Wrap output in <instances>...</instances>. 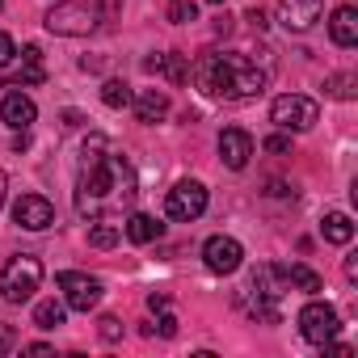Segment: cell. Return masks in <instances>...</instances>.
<instances>
[{
    "label": "cell",
    "instance_id": "6da1fadb",
    "mask_svg": "<svg viewBox=\"0 0 358 358\" xmlns=\"http://www.w3.org/2000/svg\"><path fill=\"white\" fill-rule=\"evenodd\" d=\"M139 194V177L122 152H110L106 135H89L80 152V177H76V211L85 220L114 215L131 207Z\"/></svg>",
    "mask_w": 358,
    "mask_h": 358
},
{
    "label": "cell",
    "instance_id": "7a4b0ae2",
    "mask_svg": "<svg viewBox=\"0 0 358 358\" xmlns=\"http://www.w3.org/2000/svg\"><path fill=\"white\" fill-rule=\"evenodd\" d=\"M190 76L199 80V89L207 97H224V101H245V97H257L270 80V68H257L249 55L241 51H207Z\"/></svg>",
    "mask_w": 358,
    "mask_h": 358
},
{
    "label": "cell",
    "instance_id": "3957f363",
    "mask_svg": "<svg viewBox=\"0 0 358 358\" xmlns=\"http://www.w3.org/2000/svg\"><path fill=\"white\" fill-rule=\"evenodd\" d=\"M43 22H47L51 34H64V38L93 34L97 22H101V0H64V5H51L47 9Z\"/></svg>",
    "mask_w": 358,
    "mask_h": 358
},
{
    "label": "cell",
    "instance_id": "277c9868",
    "mask_svg": "<svg viewBox=\"0 0 358 358\" xmlns=\"http://www.w3.org/2000/svg\"><path fill=\"white\" fill-rule=\"evenodd\" d=\"M43 287V262L22 253V257H9L5 270H0V291H5L9 303H26L34 299V291Z\"/></svg>",
    "mask_w": 358,
    "mask_h": 358
},
{
    "label": "cell",
    "instance_id": "5b68a950",
    "mask_svg": "<svg viewBox=\"0 0 358 358\" xmlns=\"http://www.w3.org/2000/svg\"><path fill=\"white\" fill-rule=\"evenodd\" d=\"M270 118H274L282 131H312V127H316V118H320V106H316L312 97L282 93V97H274Z\"/></svg>",
    "mask_w": 358,
    "mask_h": 358
},
{
    "label": "cell",
    "instance_id": "8992f818",
    "mask_svg": "<svg viewBox=\"0 0 358 358\" xmlns=\"http://www.w3.org/2000/svg\"><path fill=\"white\" fill-rule=\"evenodd\" d=\"M337 329H341V320H337V308H333V303L312 299V303L299 308V333H303V341L329 345V341L337 337Z\"/></svg>",
    "mask_w": 358,
    "mask_h": 358
},
{
    "label": "cell",
    "instance_id": "52a82bcc",
    "mask_svg": "<svg viewBox=\"0 0 358 358\" xmlns=\"http://www.w3.org/2000/svg\"><path fill=\"white\" fill-rule=\"evenodd\" d=\"M203 211H207V186H203V182H177V186L164 194V215H169V220L190 224V220H199Z\"/></svg>",
    "mask_w": 358,
    "mask_h": 358
},
{
    "label": "cell",
    "instance_id": "ba28073f",
    "mask_svg": "<svg viewBox=\"0 0 358 358\" xmlns=\"http://www.w3.org/2000/svg\"><path fill=\"white\" fill-rule=\"evenodd\" d=\"M55 282H59V291H64V303H68V308H76V312H89V308H97V303H101V282H97V278H89V274L64 270Z\"/></svg>",
    "mask_w": 358,
    "mask_h": 358
},
{
    "label": "cell",
    "instance_id": "9c48e42d",
    "mask_svg": "<svg viewBox=\"0 0 358 358\" xmlns=\"http://www.w3.org/2000/svg\"><path fill=\"white\" fill-rule=\"evenodd\" d=\"M203 262H207L211 274H236L241 262H245V249H241V241H232V236H211V241L203 245Z\"/></svg>",
    "mask_w": 358,
    "mask_h": 358
},
{
    "label": "cell",
    "instance_id": "30bf717a",
    "mask_svg": "<svg viewBox=\"0 0 358 358\" xmlns=\"http://www.w3.org/2000/svg\"><path fill=\"white\" fill-rule=\"evenodd\" d=\"M13 220H17V228H26V232H43V228L55 224V207H51L43 194H22V199L13 203Z\"/></svg>",
    "mask_w": 358,
    "mask_h": 358
},
{
    "label": "cell",
    "instance_id": "8fae6325",
    "mask_svg": "<svg viewBox=\"0 0 358 358\" xmlns=\"http://www.w3.org/2000/svg\"><path fill=\"white\" fill-rule=\"evenodd\" d=\"M320 9H324V0H278V22L282 30L303 34L320 22Z\"/></svg>",
    "mask_w": 358,
    "mask_h": 358
},
{
    "label": "cell",
    "instance_id": "7c38bea8",
    "mask_svg": "<svg viewBox=\"0 0 358 358\" xmlns=\"http://www.w3.org/2000/svg\"><path fill=\"white\" fill-rule=\"evenodd\" d=\"M220 156H224L228 169H245L249 156H253V135H249L245 127H228V131L220 135Z\"/></svg>",
    "mask_w": 358,
    "mask_h": 358
},
{
    "label": "cell",
    "instance_id": "4fadbf2b",
    "mask_svg": "<svg viewBox=\"0 0 358 358\" xmlns=\"http://www.w3.org/2000/svg\"><path fill=\"white\" fill-rule=\"evenodd\" d=\"M0 118H5L13 131H30V122L38 118V106H34L26 93H9L5 106H0Z\"/></svg>",
    "mask_w": 358,
    "mask_h": 358
},
{
    "label": "cell",
    "instance_id": "5bb4252c",
    "mask_svg": "<svg viewBox=\"0 0 358 358\" xmlns=\"http://www.w3.org/2000/svg\"><path fill=\"white\" fill-rule=\"evenodd\" d=\"M143 68L169 76V85H186V80H190V59H186V55H177V51H169V55H152V59H143Z\"/></svg>",
    "mask_w": 358,
    "mask_h": 358
},
{
    "label": "cell",
    "instance_id": "9a60e30c",
    "mask_svg": "<svg viewBox=\"0 0 358 358\" xmlns=\"http://www.w3.org/2000/svg\"><path fill=\"white\" fill-rule=\"evenodd\" d=\"M329 34H333V43H337V47H354V43H358V13H354V5L333 9Z\"/></svg>",
    "mask_w": 358,
    "mask_h": 358
},
{
    "label": "cell",
    "instance_id": "2e32d148",
    "mask_svg": "<svg viewBox=\"0 0 358 358\" xmlns=\"http://www.w3.org/2000/svg\"><path fill=\"white\" fill-rule=\"evenodd\" d=\"M131 106H135L139 122H160L169 114V93L164 89H143L139 97H131Z\"/></svg>",
    "mask_w": 358,
    "mask_h": 358
},
{
    "label": "cell",
    "instance_id": "e0dca14e",
    "mask_svg": "<svg viewBox=\"0 0 358 358\" xmlns=\"http://www.w3.org/2000/svg\"><path fill=\"white\" fill-rule=\"evenodd\" d=\"M43 80H47V68H43V47H38V43H30V47L22 51V72H17V80H13V85L22 89V85H43Z\"/></svg>",
    "mask_w": 358,
    "mask_h": 358
},
{
    "label": "cell",
    "instance_id": "ac0fdd59",
    "mask_svg": "<svg viewBox=\"0 0 358 358\" xmlns=\"http://www.w3.org/2000/svg\"><path fill=\"white\" fill-rule=\"evenodd\" d=\"M278 270V278H282V287H299V291H320V274L312 270V266H299V262H291V266H274Z\"/></svg>",
    "mask_w": 358,
    "mask_h": 358
},
{
    "label": "cell",
    "instance_id": "d6986e66",
    "mask_svg": "<svg viewBox=\"0 0 358 358\" xmlns=\"http://www.w3.org/2000/svg\"><path fill=\"white\" fill-rule=\"evenodd\" d=\"M122 232H127V241H131V245H152V241H160V236H164V224H156L152 215H131Z\"/></svg>",
    "mask_w": 358,
    "mask_h": 358
},
{
    "label": "cell",
    "instance_id": "ffe728a7",
    "mask_svg": "<svg viewBox=\"0 0 358 358\" xmlns=\"http://www.w3.org/2000/svg\"><path fill=\"white\" fill-rule=\"evenodd\" d=\"M320 232H324L329 245H350V241H354V224H350V215H341V211H329V215L320 220Z\"/></svg>",
    "mask_w": 358,
    "mask_h": 358
},
{
    "label": "cell",
    "instance_id": "44dd1931",
    "mask_svg": "<svg viewBox=\"0 0 358 358\" xmlns=\"http://www.w3.org/2000/svg\"><path fill=\"white\" fill-rule=\"evenodd\" d=\"M131 97H135V93H131L127 80H106V85H101V101H106L110 110H127Z\"/></svg>",
    "mask_w": 358,
    "mask_h": 358
},
{
    "label": "cell",
    "instance_id": "7402d4cb",
    "mask_svg": "<svg viewBox=\"0 0 358 358\" xmlns=\"http://www.w3.org/2000/svg\"><path fill=\"white\" fill-rule=\"evenodd\" d=\"M324 89H329V97L350 101V97H354V89H358V76H354V72H337V76H329V80H324Z\"/></svg>",
    "mask_w": 358,
    "mask_h": 358
},
{
    "label": "cell",
    "instance_id": "603a6c76",
    "mask_svg": "<svg viewBox=\"0 0 358 358\" xmlns=\"http://www.w3.org/2000/svg\"><path fill=\"white\" fill-rule=\"evenodd\" d=\"M118 241H122V228L118 224H93L89 228V245L93 249H114Z\"/></svg>",
    "mask_w": 358,
    "mask_h": 358
},
{
    "label": "cell",
    "instance_id": "cb8c5ba5",
    "mask_svg": "<svg viewBox=\"0 0 358 358\" xmlns=\"http://www.w3.org/2000/svg\"><path fill=\"white\" fill-rule=\"evenodd\" d=\"M34 324H38V329H59V324H64V303L43 299V303L34 308Z\"/></svg>",
    "mask_w": 358,
    "mask_h": 358
},
{
    "label": "cell",
    "instance_id": "d4e9b609",
    "mask_svg": "<svg viewBox=\"0 0 358 358\" xmlns=\"http://www.w3.org/2000/svg\"><path fill=\"white\" fill-rule=\"evenodd\" d=\"M164 17H169L173 26H186V22H194V17H199V9H194V0H169Z\"/></svg>",
    "mask_w": 358,
    "mask_h": 358
},
{
    "label": "cell",
    "instance_id": "484cf974",
    "mask_svg": "<svg viewBox=\"0 0 358 358\" xmlns=\"http://www.w3.org/2000/svg\"><path fill=\"white\" fill-rule=\"evenodd\" d=\"M262 148H266L270 156H287V152H291V135H282V131H278V135H270Z\"/></svg>",
    "mask_w": 358,
    "mask_h": 358
},
{
    "label": "cell",
    "instance_id": "4316f807",
    "mask_svg": "<svg viewBox=\"0 0 358 358\" xmlns=\"http://www.w3.org/2000/svg\"><path fill=\"white\" fill-rule=\"evenodd\" d=\"M13 55H17V47H13V38L0 30V68H9L13 64Z\"/></svg>",
    "mask_w": 358,
    "mask_h": 358
},
{
    "label": "cell",
    "instance_id": "83f0119b",
    "mask_svg": "<svg viewBox=\"0 0 358 358\" xmlns=\"http://www.w3.org/2000/svg\"><path fill=\"white\" fill-rule=\"evenodd\" d=\"M101 337H106V341H118V337H122L118 316H101Z\"/></svg>",
    "mask_w": 358,
    "mask_h": 358
},
{
    "label": "cell",
    "instance_id": "f1b7e54d",
    "mask_svg": "<svg viewBox=\"0 0 358 358\" xmlns=\"http://www.w3.org/2000/svg\"><path fill=\"white\" fill-rule=\"evenodd\" d=\"M152 333H160V337H173V333H177V316H169V312H164V316L152 324Z\"/></svg>",
    "mask_w": 358,
    "mask_h": 358
},
{
    "label": "cell",
    "instance_id": "f546056e",
    "mask_svg": "<svg viewBox=\"0 0 358 358\" xmlns=\"http://www.w3.org/2000/svg\"><path fill=\"white\" fill-rule=\"evenodd\" d=\"M17 345V333H13V324H0V354H9Z\"/></svg>",
    "mask_w": 358,
    "mask_h": 358
},
{
    "label": "cell",
    "instance_id": "4dcf8cb0",
    "mask_svg": "<svg viewBox=\"0 0 358 358\" xmlns=\"http://www.w3.org/2000/svg\"><path fill=\"white\" fill-rule=\"evenodd\" d=\"M148 308H152V312H164V308H169V295H164V291H152V295H148Z\"/></svg>",
    "mask_w": 358,
    "mask_h": 358
},
{
    "label": "cell",
    "instance_id": "1f68e13d",
    "mask_svg": "<svg viewBox=\"0 0 358 358\" xmlns=\"http://www.w3.org/2000/svg\"><path fill=\"white\" fill-rule=\"evenodd\" d=\"M249 22H253V30H266V13H262V9H253Z\"/></svg>",
    "mask_w": 358,
    "mask_h": 358
},
{
    "label": "cell",
    "instance_id": "d6a6232c",
    "mask_svg": "<svg viewBox=\"0 0 358 358\" xmlns=\"http://www.w3.org/2000/svg\"><path fill=\"white\" fill-rule=\"evenodd\" d=\"M26 354H51V345L47 341H34V345H26Z\"/></svg>",
    "mask_w": 358,
    "mask_h": 358
},
{
    "label": "cell",
    "instance_id": "836d02e7",
    "mask_svg": "<svg viewBox=\"0 0 358 358\" xmlns=\"http://www.w3.org/2000/svg\"><path fill=\"white\" fill-rule=\"evenodd\" d=\"M5 190H9V182H5V173H0V207H5Z\"/></svg>",
    "mask_w": 358,
    "mask_h": 358
},
{
    "label": "cell",
    "instance_id": "e575fe53",
    "mask_svg": "<svg viewBox=\"0 0 358 358\" xmlns=\"http://www.w3.org/2000/svg\"><path fill=\"white\" fill-rule=\"evenodd\" d=\"M211 5H224V0H211Z\"/></svg>",
    "mask_w": 358,
    "mask_h": 358
}]
</instances>
